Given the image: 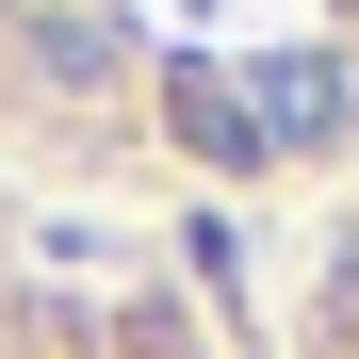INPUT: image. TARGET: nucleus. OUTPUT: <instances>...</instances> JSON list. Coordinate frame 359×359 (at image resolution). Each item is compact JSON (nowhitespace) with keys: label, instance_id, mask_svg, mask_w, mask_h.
I'll list each match as a JSON object with an SVG mask.
<instances>
[{"label":"nucleus","instance_id":"nucleus-1","mask_svg":"<svg viewBox=\"0 0 359 359\" xmlns=\"http://www.w3.org/2000/svg\"><path fill=\"white\" fill-rule=\"evenodd\" d=\"M0 131L114 196L311 180L359 147V0H0Z\"/></svg>","mask_w":359,"mask_h":359},{"label":"nucleus","instance_id":"nucleus-3","mask_svg":"<svg viewBox=\"0 0 359 359\" xmlns=\"http://www.w3.org/2000/svg\"><path fill=\"white\" fill-rule=\"evenodd\" d=\"M294 359H359V212L327 229V262H311V327H294Z\"/></svg>","mask_w":359,"mask_h":359},{"label":"nucleus","instance_id":"nucleus-2","mask_svg":"<svg viewBox=\"0 0 359 359\" xmlns=\"http://www.w3.org/2000/svg\"><path fill=\"white\" fill-rule=\"evenodd\" d=\"M0 359H212L180 294H0Z\"/></svg>","mask_w":359,"mask_h":359}]
</instances>
